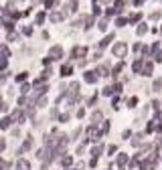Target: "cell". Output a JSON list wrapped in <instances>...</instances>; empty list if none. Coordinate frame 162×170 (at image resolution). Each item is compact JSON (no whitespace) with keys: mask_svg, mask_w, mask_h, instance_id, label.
I'll use <instances>...</instances> for the list:
<instances>
[{"mask_svg":"<svg viewBox=\"0 0 162 170\" xmlns=\"http://www.w3.org/2000/svg\"><path fill=\"white\" fill-rule=\"evenodd\" d=\"M49 18L53 20V23H61V20H63V14H59V12H53Z\"/></svg>","mask_w":162,"mask_h":170,"instance_id":"obj_6","label":"cell"},{"mask_svg":"<svg viewBox=\"0 0 162 170\" xmlns=\"http://www.w3.org/2000/svg\"><path fill=\"white\" fill-rule=\"evenodd\" d=\"M146 31H148V27H146V25H140V27H138V35H144Z\"/></svg>","mask_w":162,"mask_h":170,"instance_id":"obj_15","label":"cell"},{"mask_svg":"<svg viewBox=\"0 0 162 170\" xmlns=\"http://www.w3.org/2000/svg\"><path fill=\"white\" fill-rule=\"evenodd\" d=\"M85 53H87V49H85V47H75V49H73V57H75V59L85 57Z\"/></svg>","mask_w":162,"mask_h":170,"instance_id":"obj_3","label":"cell"},{"mask_svg":"<svg viewBox=\"0 0 162 170\" xmlns=\"http://www.w3.org/2000/svg\"><path fill=\"white\" fill-rule=\"evenodd\" d=\"M77 87H79L77 83H71V85H69V99H73V97L77 95Z\"/></svg>","mask_w":162,"mask_h":170,"instance_id":"obj_5","label":"cell"},{"mask_svg":"<svg viewBox=\"0 0 162 170\" xmlns=\"http://www.w3.org/2000/svg\"><path fill=\"white\" fill-rule=\"evenodd\" d=\"M89 136H91V140H97V138H99V132L95 130V127H91V130H89Z\"/></svg>","mask_w":162,"mask_h":170,"instance_id":"obj_10","label":"cell"},{"mask_svg":"<svg viewBox=\"0 0 162 170\" xmlns=\"http://www.w3.org/2000/svg\"><path fill=\"white\" fill-rule=\"evenodd\" d=\"M91 120H93V124H99V120H101V114H99V112H95L93 116H91Z\"/></svg>","mask_w":162,"mask_h":170,"instance_id":"obj_12","label":"cell"},{"mask_svg":"<svg viewBox=\"0 0 162 170\" xmlns=\"http://www.w3.org/2000/svg\"><path fill=\"white\" fill-rule=\"evenodd\" d=\"M95 73H97V71H87V73H85V81H87V83H93V81L97 79Z\"/></svg>","mask_w":162,"mask_h":170,"instance_id":"obj_4","label":"cell"},{"mask_svg":"<svg viewBox=\"0 0 162 170\" xmlns=\"http://www.w3.org/2000/svg\"><path fill=\"white\" fill-rule=\"evenodd\" d=\"M126 51H128L126 42H118V45H113V55H115V57H124Z\"/></svg>","mask_w":162,"mask_h":170,"instance_id":"obj_1","label":"cell"},{"mask_svg":"<svg viewBox=\"0 0 162 170\" xmlns=\"http://www.w3.org/2000/svg\"><path fill=\"white\" fill-rule=\"evenodd\" d=\"M8 39H10V41H18V35H16V33H10Z\"/></svg>","mask_w":162,"mask_h":170,"instance_id":"obj_20","label":"cell"},{"mask_svg":"<svg viewBox=\"0 0 162 170\" xmlns=\"http://www.w3.org/2000/svg\"><path fill=\"white\" fill-rule=\"evenodd\" d=\"M61 75H63V77L71 75V67H69V65H63V69H61Z\"/></svg>","mask_w":162,"mask_h":170,"instance_id":"obj_9","label":"cell"},{"mask_svg":"<svg viewBox=\"0 0 162 170\" xmlns=\"http://www.w3.org/2000/svg\"><path fill=\"white\" fill-rule=\"evenodd\" d=\"M22 33H25V35H31V33H33V29H31V27H25V31H22Z\"/></svg>","mask_w":162,"mask_h":170,"instance_id":"obj_24","label":"cell"},{"mask_svg":"<svg viewBox=\"0 0 162 170\" xmlns=\"http://www.w3.org/2000/svg\"><path fill=\"white\" fill-rule=\"evenodd\" d=\"M160 87H162V81H160V79H156V81H154V89H156V91H160Z\"/></svg>","mask_w":162,"mask_h":170,"instance_id":"obj_16","label":"cell"},{"mask_svg":"<svg viewBox=\"0 0 162 170\" xmlns=\"http://www.w3.org/2000/svg\"><path fill=\"white\" fill-rule=\"evenodd\" d=\"M8 126H10V120L4 118V120H2V127H8Z\"/></svg>","mask_w":162,"mask_h":170,"instance_id":"obj_21","label":"cell"},{"mask_svg":"<svg viewBox=\"0 0 162 170\" xmlns=\"http://www.w3.org/2000/svg\"><path fill=\"white\" fill-rule=\"evenodd\" d=\"M156 61H162V53H158V55H156Z\"/></svg>","mask_w":162,"mask_h":170,"instance_id":"obj_25","label":"cell"},{"mask_svg":"<svg viewBox=\"0 0 162 170\" xmlns=\"http://www.w3.org/2000/svg\"><path fill=\"white\" fill-rule=\"evenodd\" d=\"M2 55H4V59H8V55H10V53H8V49H6V47H2Z\"/></svg>","mask_w":162,"mask_h":170,"instance_id":"obj_23","label":"cell"},{"mask_svg":"<svg viewBox=\"0 0 162 170\" xmlns=\"http://www.w3.org/2000/svg\"><path fill=\"white\" fill-rule=\"evenodd\" d=\"M18 168H20V170H29V162H25V160L18 162Z\"/></svg>","mask_w":162,"mask_h":170,"instance_id":"obj_14","label":"cell"},{"mask_svg":"<svg viewBox=\"0 0 162 170\" xmlns=\"http://www.w3.org/2000/svg\"><path fill=\"white\" fill-rule=\"evenodd\" d=\"M43 20H45V14H43V12H41V14H37V23H39V25L43 23Z\"/></svg>","mask_w":162,"mask_h":170,"instance_id":"obj_19","label":"cell"},{"mask_svg":"<svg viewBox=\"0 0 162 170\" xmlns=\"http://www.w3.org/2000/svg\"><path fill=\"white\" fill-rule=\"evenodd\" d=\"M61 55H63V49H61L59 45L53 47V49L49 51V57H51V59H61Z\"/></svg>","mask_w":162,"mask_h":170,"instance_id":"obj_2","label":"cell"},{"mask_svg":"<svg viewBox=\"0 0 162 170\" xmlns=\"http://www.w3.org/2000/svg\"><path fill=\"white\" fill-rule=\"evenodd\" d=\"M109 41H113V37H105V39L99 42V47H101V49H103V47H107V45H109Z\"/></svg>","mask_w":162,"mask_h":170,"instance_id":"obj_11","label":"cell"},{"mask_svg":"<svg viewBox=\"0 0 162 170\" xmlns=\"http://www.w3.org/2000/svg\"><path fill=\"white\" fill-rule=\"evenodd\" d=\"M12 120H14V122H20V120H22V114H20V112H14V114H12Z\"/></svg>","mask_w":162,"mask_h":170,"instance_id":"obj_13","label":"cell"},{"mask_svg":"<svg viewBox=\"0 0 162 170\" xmlns=\"http://www.w3.org/2000/svg\"><path fill=\"white\" fill-rule=\"evenodd\" d=\"M142 75H152V63H146V65H144Z\"/></svg>","mask_w":162,"mask_h":170,"instance_id":"obj_7","label":"cell"},{"mask_svg":"<svg viewBox=\"0 0 162 170\" xmlns=\"http://www.w3.org/2000/svg\"><path fill=\"white\" fill-rule=\"evenodd\" d=\"M142 69V61H136L134 63V71H140Z\"/></svg>","mask_w":162,"mask_h":170,"instance_id":"obj_17","label":"cell"},{"mask_svg":"<svg viewBox=\"0 0 162 170\" xmlns=\"http://www.w3.org/2000/svg\"><path fill=\"white\" fill-rule=\"evenodd\" d=\"M25 79H27V73H20V75L16 77V81H25Z\"/></svg>","mask_w":162,"mask_h":170,"instance_id":"obj_22","label":"cell"},{"mask_svg":"<svg viewBox=\"0 0 162 170\" xmlns=\"http://www.w3.org/2000/svg\"><path fill=\"white\" fill-rule=\"evenodd\" d=\"M107 29V20H101V23H99V31H105Z\"/></svg>","mask_w":162,"mask_h":170,"instance_id":"obj_18","label":"cell"},{"mask_svg":"<svg viewBox=\"0 0 162 170\" xmlns=\"http://www.w3.org/2000/svg\"><path fill=\"white\" fill-rule=\"evenodd\" d=\"M122 69H124V63H118V65H115V67H113V71H111V75H113V77H115V75H120V71H122Z\"/></svg>","mask_w":162,"mask_h":170,"instance_id":"obj_8","label":"cell"}]
</instances>
